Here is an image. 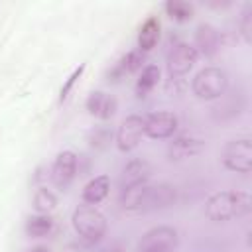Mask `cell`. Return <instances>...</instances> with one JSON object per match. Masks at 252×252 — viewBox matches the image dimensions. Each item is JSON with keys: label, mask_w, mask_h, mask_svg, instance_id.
<instances>
[{"label": "cell", "mask_w": 252, "mask_h": 252, "mask_svg": "<svg viewBox=\"0 0 252 252\" xmlns=\"http://www.w3.org/2000/svg\"><path fill=\"white\" fill-rule=\"evenodd\" d=\"M177 201V189L171 183L140 185L128 191H120V205L130 213H154L171 207Z\"/></svg>", "instance_id": "obj_1"}, {"label": "cell", "mask_w": 252, "mask_h": 252, "mask_svg": "<svg viewBox=\"0 0 252 252\" xmlns=\"http://www.w3.org/2000/svg\"><path fill=\"white\" fill-rule=\"evenodd\" d=\"M252 211V197L248 191H217L205 203V215L213 222H226L242 219Z\"/></svg>", "instance_id": "obj_2"}, {"label": "cell", "mask_w": 252, "mask_h": 252, "mask_svg": "<svg viewBox=\"0 0 252 252\" xmlns=\"http://www.w3.org/2000/svg\"><path fill=\"white\" fill-rule=\"evenodd\" d=\"M71 222L85 244H94L106 234V217L94 205H79L73 211Z\"/></svg>", "instance_id": "obj_3"}, {"label": "cell", "mask_w": 252, "mask_h": 252, "mask_svg": "<svg viewBox=\"0 0 252 252\" xmlns=\"http://www.w3.org/2000/svg\"><path fill=\"white\" fill-rule=\"evenodd\" d=\"M191 89L193 94L201 100L220 98L228 91V75L220 67H205L193 77Z\"/></svg>", "instance_id": "obj_4"}, {"label": "cell", "mask_w": 252, "mask_h": 252, "mask_svg": "<svg viewBox=\"0 0 252 252\" xmlns=\"http://www.w3.org/2000/svg\"><path fill=\"white\" fill-rule=\"evenodd\" d=\"M179 246V234L169 224H158L146 230L136 246V252H175Z\"/></svg>", "instance_id": "obj_5"}, {"label": "cell", "mask_w": 252, "mask_h": 252, "mask_svg": "<svg viewBox=\"0 0 252 252\" xmlns=\"http://www.w3.org/2000/svg\"><path fill=\"white\" fill-rule=\"evenodd\" d=\"M220 159L226 169L236 173H250L252 169V140L236 138L224 144Z\"/></svg>", "instance_id": "obj_6"}, {"label": "cell", "mask_w": 252, "mask_h": 252, "mask_svg": "<svg viewBox=\"0 0 252 252\" xmlns=\"http://www.w3.org/2000/svg\"><path fill=\"white\" fill-rule=\"evenodd\" d=\"M77 167H79V158H77L75 152H71V150L59 152L57 158L51 163V169H49L51 183L57 189L65 191L73 183V179L77 177Z\"/></svg>", "instance_id": "obj_7"}, {"label": "cell", "mask_w": 252, "mask_h": 252, "mask_svg": "<svg viewBox=\"0 0 252 252\" xmlns=\"http://www.w3.org/2000/svg\"><path fill=\"white\" fill-rule=\"evenodd\" d=\"M144 136H146L144 134V116L130 114L120 122L118 130H116V148L124 154L132 152L140 146Z\"/></svg>", "instance_id": "obj_8"}, {"label": "cell", "mask_w": 252, "mask_h": 252, "mask_svg": "<svg viewBox=\"0 0 252 252\" xmlns=\"http://www.w3.org/2000/svg\"><path fill=\"white\" fill-rule=\"evenodd\" d=\"M203 150H205V138L193 132H185L171 138V142L167 144V158L171 161H183L199 156Z\"/></svg>", "instance_id": "obj_9"}, {"label": "cell", "mask_w": 252, "mask_h": 252, "mask_svg": "<svg viewBox=\"0 0 252 252\" xmlns=\"http://www.w3.org/2000/svg\"><path fill=\"white\" fill-rule=\"evenodd\" d=\"M179 120L169 110H158L144 116V134L154 140H165L175 134Z\"/></svg>", "instance_id": "obj_10"}, {"label": "cell", "mask_w": 252, "mask_h": 252, "mask_svg": "<svg viewBox=\"0 0 252 252\" xmlns=\"http://www.w3.org/2000/svg\"><path fill=\"white\" fill-rule=\"evenodd\" d=\"M197 51L193 45L181 41L177 45H173V49L167 53V73L171 79H177V77H183L187 75L193 65L197 63Z\"/></svg>", "instance_id": "obj_11"}, {"label": "cell", "mask_w": 252, "mask_h": 252, "mask_svg": "<svg viewBox=\"0 0 252 252\" xmlns=\"http://www.w3.org/2000/svg\"><path fill=\"white\" fill-rule=\"evenodd\" d=\"M152 173H154V169H152V165H150L148 159H144V158L130 159L122 167V173L118 177V187H120V191H128V189L146 185L150 181Z\"/></svg>", "instance_id": "obj_12"}, {"label": "cell", "mask_w": 252, "mask_h": 252, "mask_svg": "<svg viewBox=\"0 0 252 252\" xmlns=\"http://www.w3.org/2000/svg\"><path fill=\"white\" fill-rule=\"evenodd\" d=\"M220 41H222V37H220V32L215 28V26H211V24H201V26H197V30H195V51H197V55L201 53L203 57H213V55H217L219 53V49H220Z\"/></svg>", "instance_id": "obj_13"}, {"label": "cell", "mask_w": 252, "mask_h": 252, "mask_svg": "<svg viewBox=\"0 0 252 252\" xmlns=\"http://www.w3.org/2000/svg\"><path fill=\"white\" fill-rule=\"evenodd\" d=\"M87 110L100 118V120H108L116 114V108H118V102L112 94L104 93V91H93L89 96H87V102H85Z\"/></svg>", "instance_id": "obj_14"}, {"label": "cell", "mask_w": 252, "mask_h": 252, "mask_svg": "<svg viewBox=\"0 0 252 252\" xmlns=\"http://www.w3.org/2000/svg\"><path fill=\"white\" fill-rule=\"evenodd\" d=\"M244 110V94L240 91H232L230 94H222L220 96V104L213 108V116L217 120H230L234 116H238Z\"/></svg>", "instance_id": "obj_15"}, {"label": "cell", "mask_w": 252, "mask_h": 252, "mask_svg": "<svg viewBox=\"0 0 252 252\" xmlns=\"http://www.w3.org/2000/svg\"><path fill=\"white\" fill-rule=\"evenodd\" d=\"M159 33H161L159 20L156 16H150L140 26V32H138V51H142V53L152 51L156 47V43L159 41Z\"/></svg>", "instance_id": "obj_16"}, {"label": "cell", "mask_w": 252, "mask_h": 252, "mask_svg": "<svg viewBox=\"0 0 252 252\" xmlns=\"http://www.w3.org/2000/svg\"><path fill=\"white\" fill-rule=\"evenodd\" d=\"M108 191H110V179H108V175H96V177H93L83 187L81 197H83V201L87 205H98L100 201L106 199Z\"/></svg>", "instance_id": "obj_17"}, {"label": "cell", "mask_w": 252, "mask_h": 252, "mask_svg": "<svg viewBox=\"0 0 252 252\" xmlns=\"http://www.w3.org/2000/svg\"><path fill=\"white\" fill-rule=\"evenodd\" d=\"M144 59H146V55H144L142 51H138V49L126 53V55L116 63V67H114V71H112V77H124V75H130V73H134V71H140L142 65H144Z\"/></svg>", "instance_id": "obj_18"}, {"label": "cell", "mask_w": 252, "mask_h": 252, "mask_svg": "<svg viewBox=\"0 0 252 252\" xmlns=\"http://www.w3.org/2000/svg\"><path fill=\"white\" fill-rule=\"evenodd\" d=\"M159 83V67L158 65H146L140 71V77L136 81V94L146 96L156 85Z\"/></svg>", "instance_id": "obj_19"}, {"label": "cell", "mask_w": 252, "mask_h": 252, "mask_svg": "<svg viewBox=\"0 0 252 252\" xmlns=\"http://www.w3.org/2000/svg\"><path fill=\"white\" fill-rule=\"evenodd\" d=\"M53 230V219L49 215H33L26 220V234L32 238H43Z\"/></svg>", "instance_id": "obj_20"}, {"label": "cell", "mask_w": 252, "mask_h": 252, "mask_svg": "<svg viewBox=\"0 0 252 252\" xmlns=\"http://www.w3.org/2000/svg\"><path fill=\"white\" fill-rule=\"evenodd\" d=\"M57 207V197L51 189L47 187H37V191L33 193V209L39 215H47L49 211H53Z\"/></svg>", "instance_id": "obj_21"}, {"label": "cell", "mask_w": 252, "mask_h": 252, "mask_svg": "<svg viewBox=\"0 0 252 252\" xmlns=\"http://www.w3.org/2000/svg\"><path fill=\"white\" fill-rule=\"evenodd\" d=\"M165 14L175 22H189L193 18V6L183 0H169L165 2Z\"/></svg>", "instance_id": "obj_22"}, {"label": "cell", "mask_w": 252, "mask_h": 252, "mask_svg": "<svg viewBox=\"0 0 252 252\" xmlns=\"http://www.w3.org/2000/svg\"><path fill=\"white\" fill-rule=\"evenodd\" d=\"M238 28H240V33H242L244 41L250 43V39H252V4L244 6V12H242L240 22H238Z\"/></svg>", "instance_id": "obj_23"}, {"label": "cell", "mask_w": 252, "mask_h": 252, "mask_svg": "<svg viewBox=\"0 0 252 252\" xmlns=\"http://www.w3.org/2000/svg\"><path fill=\"white\" fill-rule=\"evenodd\" d=\"M83 71H85V63L83 65H79L69 77H67V81H65V85L61 87V93H59V100L63 102V100H67V96H69V93H71V89H73V85L81 79V75H83Z\"/></svg>", "instance_id": "obj_24"}, {"label": "cell", "mask_w": 252, "mask_h": 252, "mask_svg": "<svg viewBox=\"0 0 252 252\" xmlns=\"http://www.w3.org/2000/svg\"><path fill=\"white\" fill-rule=\"evenodd\" d=\"M94 252H124V244L118 242V240H112V242H108V244L96 248Z\"/></svg>", "instance_id": "obj_25"}, {"label": "cell", "mask_w": 252, "mask_h": 252, "mask_svg": "<svg viewBox=\"0 0 252 252\" xmlns=\"http://www.w3.org/2000/svg\"><path fill=\"white\" fill-rule=\"evenodd\" d=\"M28 252H51L47 246H35V248H32V250H28Z\"/></svg>", "instance_id": "obj_26"}]
</instances>
